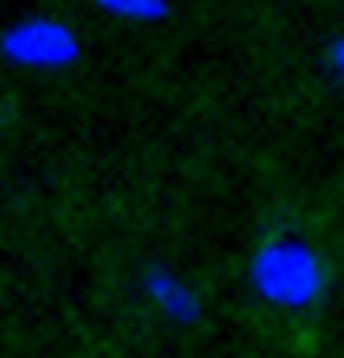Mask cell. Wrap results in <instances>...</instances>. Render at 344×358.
<instances>
[{"label":"cell","instance_id":"1","mask_svg":"<svg viewBox=\"0 0 344 358\" xmlns=\"http://www.w3.org/2000/svg\"><path fill=\"white\" fill-rule=\"evenodd\" d=\"M261 275H264V282H268L271 292H278V296H282V292H285V296H296V292L306 285L310 268H306V261H296L292 254H275V257L264 261Z\"/></svg>","mask_w":344,"mask_h":358},{"label":"cell","instance_id":"2","mask_svg":"<svg viewBox=\"0 0 344 358\" xmlns=\"http://www.w3.org/2000/svg\"><path fill=\"white\" fill-rule=\"evenodd\" d=\"M63 45L66 35L52 24H28L14 38V49H21L24 56H63Z\"/></svg>","mask_w":344,"mask_h":358}]
</instances>
